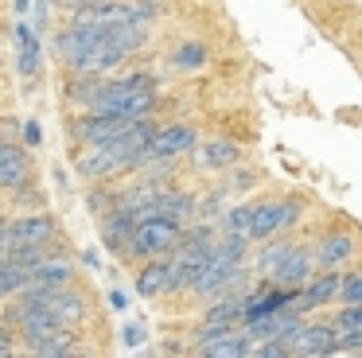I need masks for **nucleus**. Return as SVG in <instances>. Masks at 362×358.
Segmentation results:
<instances>
[{
    "label": "nucleus",
    "mask_w": 362,
    "mask_h": 358,
    "mask_svg": "<svg viewBox=\"0 0 362 358\" xmlns=\"http://www.w3.org/2000/svg\"><path fill=\"white\" fill-rule=\"evenodd\" d=\"M183 230L187 226L175 222V218H164V214H152V218H141L133 230V246H129V257H141V261H148V257H172L175 246H180Z\"/></svg>",
    "instance_id": "nucleus-2"
},
{
    "label": "nucleus",
    "mask_w": 362,
    "mask_h": 358,
    "mask_svg": "<svg viewBox=\"0 0 362 358\" xmlns=\"http://www.w3.org/2000/svg\"><path fill=\"white\" fill-rule=\"evenodd\" d=\"M339 288H343V272H339V269H320V277H312L304 288H296V292H292V308L288 311L304 316V311L323 308V304L339 300Z\"/></svg>",
    "instance_id": "nucleus-4"
},
{
    "label": "nucleus",
    "mask_w": 362,
    "mask_h": 358,
    "mask_svg": "<svg viewBox=\"0 0 362 358\" xmlns=\"http://www.w3.org/2000/svg\"><path fill=\"white\" fill-rule=\"evenodd\" d=\"M12 342H16V327H8L4 319H0V358H8L12 350H16Z\"/></svg>",
    "instance_id": "nucleus-24"
},
{
    "label": "nucleus",
    "mask_w": 362,
    "mask_h": 358,
    "mask_svg": "<svg viewBox=\"0 0 362 358\" xmlns=\"http://www.w3.org/2000/svg\"><path fill=\"white\" fill-rule=\"evenodd\" d=\"M28 175H32V156L20 144L0 140V187L4 191H16V187L28 183Z\"/></svg>",
    "instance_id": "nucleus-12"
},
{
    "label": "nucleus",
    "mask_w": 362,
    "mask_h": 358,
    "mask_svg": "<svg viewBox=\"0 0 362 358\" xmlns=\"http://www.w3.org/2000/svg\"><path fill=\"white\" fill-rule=\"evenodd\" d=\"M12 39H16V70L24 78H35L43 67V47H40V31L28 23V16H20V23L12 28Z\"/></svg>",
    "instance_id": "nucleus-7"
},
{
    "label": "nucleus",
    "mask_w": 362,
    "mask_h": 358,
    "mask_svg": "<svg viewBox=\"0 0 362 358\" xmlns=\"http://www.w3.org/2000/svg\"><path fill=\"white\" fill-rule=\"evenodd\" d=\"M312 253H315V265H320V269H343V265L358 253V241H354V233L335 230V233H323Z\"/></svg>",
    "instance_id": "nucleus-10"
},
{
    "label": "nucleus",
    "mask_w": 362,
    "mask_h": 358,
    "mask_svg": "<svg viewBox=\"0 0 362 358\" xmlns=\"http://www.w3.org/2000/svg\"><path fill=\"white\" fill-rule=\"evenodd\" d=\"M335 327L339 331H362V304H346L335 316Z\"/></svg>",
    "instance_id": "nucleus-21"
},
{
    "label": "nucleus",
    "mask_w": 362,
    "mask_h": 358,
    "mask_svg": "<svg viewBox=\"0 0 362 358\" xmlns=\"http://www.w3.org/2000/svg\"><path fill=\"white\" fill-rule=\"evenodd\" d=\"M32 12V0H16V16H28Z\"/></svg>",
    "instance_id": "nucleus-29"
},
{
    "label": "nucleus",
    "mask_w": 362,
    "mask_h": 358,
    "mask_svg": "<svg viewBox=\"0 0 362 358\" xmlns=\"http://www.w3.org/2000/svg\"><path fill=\"white\" fill-rule=\"evenodd\" d=\"M98 230H102V246L110 253L129 257V246H133V230H136V218L129 214L125 207H113L110 214L98 218Z\"/></svg>",
    "instance_id": "nucleus-6"
},
{
    "label": "nucleus",
    "mask_w": 362,
    "mask_h": 358,
    "mask_svg": "<svg viewBox=\"0 0 362 358\" xmlns=\"http://www.w3.org/2000/svg\"><path fill=\"white\" fill-rule=\"evenodd\" d=\"M315 269H320L315 253L308 246H296V241H273L257 253V272L269 284L281 288H304L315 277Z\"/></svg>",
    "instance_id": "nucleus-1"
},
{
    "label": "nucleus",
    "mask_w": 362,
    "mask_h": 358,
    "mask_svg": "<svg viewBox=\"0 0 362 358\" xmlns=\"http://www.w3.org/2000/svg\"><path fill=\"white\" fill-rule=\"evenodd\" d=\"M74 280V261L66 257V249H51L40 265L32 269V284H51V288H66Z\"/></svg>",
    "instance_id": "nucleus-13"
},
{
    "label": "nucleus",
    "mask_w": 362,
    "mask_h": 358,
    "mask_svg": "<svg viewBox=\"0 0 362 358\" xmlns=\"http://www.w3.org/2000/svg\"><path fill=\"white\" fill-rule=\"evenodd\" d=\"M82 265H86V269H98V253H94V249H86V253H82Z\"/></svg>",
    "instance_id": "nucleus-28"
},
{
    "label": "nucleus",
    "mask_w": 362,
    "mask_h": 358,
    "mask_svg": "<svg viewBox=\"0 0 362 358\" xmlns=\"http://www.w3.org/2000/svg\"><path fill=\"white\" fill-rule=\"evenodd\" d=\"M24 140H28V148H35L43 140V132H40V121H24Z\"/></svg>",
    "instance_id": "nucleus-26"
},
{
    "label": "nucleus",
    "mask_w": 362,
    "mask_h": 358,
    "mask_svg": "<svg viewBox=\"0 0 362 358\" xmlns=\"http://www.w3.org/2000/svg\"><path fill=\"white\" fill-rule=\"evenodd\" d=\"M32 284V269L28 265H20L16 257H0V300H12V296H20L24 288Z\"/></svg>",
    "instance_id": "nucleus-17"
},
{
    "label": "nucleus",
    "mask_w": 362,
    "mask_h": 358,
    "mask_svg": "<svg viewBox=\"0 0 362 358\" xmlns=\"http://www.w3.org/2000/svg\"><path fill=\"white\" fill-rule=\"evenodd\" d=\"M199 148V132L191 125H164V129L152 137V156H168V160H180L191 156Z\"/></svg>",
    "instance_id": "nucleus-9"
},
{
    "label": "nucleus",
    "mask_w": 362,
    "mask_h": 358,
    "mask_svg": "<svg viewBox=\"0 0 362 358\" xmlns=\"http://www.w3.org/2000/svg\"><path fill=\"white\" fill-rule=\"evenodd\" d=\"M12 199H16V207H24V210H43V191H35V183L16 187Z\"/></svg>",
    "instance_id": "nucleus-20"
},
{
    "label": "nucleus",
    "mask_w": 362,
    "mask_h": 358,
    "mask_svg": "<svg viewBox=\"0 0 362 358\" xmlns=\"http://www.w3.org/2000/svg\"><path fill=\"white\" fill-rule=\"evenodd\" d=\"M339 300H343V304H362V272H343Z\"/></svg>",
    "instance_id": "nucleus-19"
},
{
    "label": "nucleus",
    "mask_w": 362,
    "mask_h": 358,
    "mask_svg": "<svg viewBox=\"0 0 362 358\" xmlns=\"http://www.w3.org/2000/svg\"><path fill=\"white\" fill-rule=\"evenodd\" d=\"M195 168H203V171H226V168H234L238 160H242V152H238V144H230V140H206V144H199L195 148Z\"/></svg>",
    "instance_id": "nucleus-15"
},
{
    "label": "nucleus",
    "mask_w": 362,
    "mask_h": 358,
    "mask_svg": "<svg viewBox=\"0 0 362 358\" xmlns=\"http://www.w3.org/2000/svg\"><path fill=\"white\" fill-rule=\"evenodd\" d=\"M335 354L362 358V331H339V350H335Z\"/></svg>",
    "instance_id": "nucleus-22"
},
{
    "label": "nucleus",
    "mask_w": 362,
    "mask_h": 358,
    "mask_svg": "<svg viewBox=\"0 0 362 358\" xmlns=\"http://www.w3.org/2000/svg\"><path fill=\"white\" fill-rule=\"evenodd\" d=\"M55 8H63V12H82V8H90V4H98V0H51Z\"/></svg>",
    "instance_id": "nucleus-25"
},
{
    "label": "nucleus",
    "mask_w": 362,
    "mask_h": 358,
    "mask_svg": "<svg viewBox=\"0 0 362 358\" xmlns=\"http://www.w3.org/2000/svg\"><path fill=\"white\" fill-rule=\"evenodd\" d=\"M74 342H78V335L71 327H59V331L43 335V339H32L24 347H28V354H40V358H71V354H78Z\"/></svg>",
    "instance_id": "nucleus-16"
},
{
    "label": "nucleus",
    "mask_w": 362,
    "mask_h": 358,
    "mask_svg": "<svg viewBox=\"0 0 362 358\" xmlns=\"http://www.w3.org/2000/svg\"><path fill=\"white\" fill-rule=\"evenodd\" d=\"M12 230H16V238L28 241V246H51V241H59V222L47 210H24V218H16Z\"/></svg>",
    "instance_id": "nucleus-11"
},
{
    "label": "nucleus",
    "mask_w": 362,
    "mask_h": 358,
    "mask_svg": "<svg viewBox=\"0 0 362 358\" xmlns=\"http://www.w3.org/2000/svg\"><path fill=\"white\" fill-rule=\"evenodd\" d=\"M110 308H113V311H125V308H129V296L121 292V288H113V292H110Z\"/></svg>",
    "instance_id": "nucleus-27"
},
{
    "label": "nucleus",
    "mask_w": 362,
    "mask_h": 358,
    "mask_svg": "<svg viewBox=\"0 0 362 358\" xmlns=\"http://www.w3.org/2000/svg\"><path fill=\"white\" fill-rule=\"evenodd\" d=\"M47 308L55 311V316L63 319L66 327L82 323V319L90 316V300H86L82 292H74L71 284H66V288H51V296H47Z\"/></svg>",
    "instance_id": "nucleus-14"
},
{
    "label": "nucleus",
    "mask_w": 362,
    "mask_h": 358,
    "mask_svg": "<svg viewBox=\"0 0 362 358\" xmlns=\"http://www.w3.org/2000/svg\"><path fill=\"white\" fill-rule=\"evenodd\" d=\"M339 350V327L335 323H304L292 342V358H331Z\"/></svg>",
    "instance_id": "nucleus-5"
},
{
    "label": "nucleus",
    "mask_w": 362,
    "mask_h": 358,
    "mask_svg": "<svg viewBox=\"0 0 362 358\" xmlns=\"http://www.w3.org/2000/svg\"><path fill=\"white\" fill-rule=\"evenodd\" d=\"M144 335H148V331H144V323H125V327H121V342H125L129 350H136V347H141V342H144Z\"/></svg>",
    "instance_id": "nucleus-23"
},
{
    "label": "nucleus",
    "mask_w": 362,
    "mask_h": 358,
    "mask_svg": "<svg viewBox=\"0 0 362 358\" xmlns=\"http://www.w3.org/2000/svg\"><path fill=\"white\" fill-rule=\"evenodd\" d=\"M304 214V199L300 195H288V199H261L253 202V222H250V238L253 241H265L273 233L288 230V226L300 222Z\"/></svg>",
    "instance_id": "nucleus-3"
},
{
    "label": "nucleus",
    "mask_w": 362,
    "mask_h": 358,
    "mask_svg": "<svg viewBox=\"0 0 362 358\" xmlns=\"http://www.w3.org/2000/svg\"><path fill=\"white\" fill-rule=\"evenodd\" d=\"M206 62V47L203 43H183L172 51V67L175 70H199Z\"/></svg>",
    "instance_id": "nucleus-18"
},
{
    "label": "nucleus",
    "mask_w": 362,
    "mask_h": 358,
    "mask_svg": "<svg viewBox=\"0 0 362 358\" xmlns=\"http://www.w3.org/2000/svg\"><path fill=\"white\" fill-rule=\"evenodd\" d=\"M133 288L144 300H156V296L172 292V257H148V261L136 269Z\"/></svg>",
    "instance_id": "nucleus-8"
}]
</instances>
